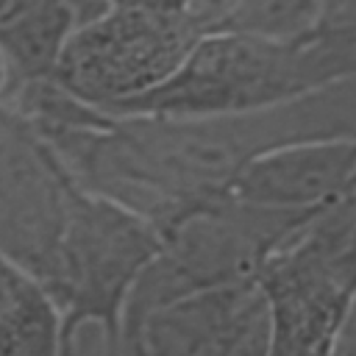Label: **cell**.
I'll use <instances>...</instances> for the list:
<instances>
[{"label":"cell","mask_w":356,"mask_h":356,"mask_svg":"<svg viewBox=\"0 0 356 356\" xmlns=\"http://www.w3.org/2000/svg\"><path fill=\"white\" fill-rule=\"evenodd\" d=\"M345 78H356V53L328 28L306 42L214 31L195 44L167 83L111 117H236L284 106Z\"/></svg>","instance_id":"cell-1"},{"label":"cell","mask_w":356,"mask_h":356,"mask_svg":"<svg viewBox=\"0 0 356 356\" xmlns=\"http://www.w3.org/2000/svg\"><path fill=\"white\" fill-rule=\"evenodd\" d=\"M220 11L222 3H86L53 81L111 117L167 83L217 31Z\"/></svg>","instance_id":"cell-2"},{"label":"cell","mask_w":356,"mask_h":356,"mask_svg":"<svg viewBox=\"0 0 356 356\" xmlns=\"http://www.w3.org/2000/svg\"><path fill=\"white\" fill-rule=\"evenodd\" d=\"M317 214L270 211L234 197L184 214L161 231L159 253L131 286L120 314L117 348L134 337L147 314L172 300L209 289L253 286L284 242Z\"/></svg>","instance_id":"cell-3"},{"label":"cell","mask_w":356,"mask_h":356,"mask_svg":"<svg viewBox=\"0 0 356 356\" xmlns=\"http://www.w3.org/2000/svg\"><path fill=\"white\" fill-rule=\"evenodd\" d=\"M161 234L134 211L81 189L72 181L61 231L36 278L72 325H100L114 348L120 314L139 273L159 253Z\"/></svg>","instance_id":"cell-4"},{"label":"cell","mask_w":356,"mask_h":356,"mask_svg":"<svg viewBox=\"0 0 356 356\" xmlns=\"http://www.w3.org/2000/svg\"><path fill=\"white\" fill-rule=\"evenodd\" d=\"M256 286L267 309L264 356H337L356 278L306 236V225L267 261Z\"/></svg>","instance_id":"cell-5"},{"label":"cell","mask_w":356,"mask_h":356,"mask_svg":"<svg viewBox=\"0 0 356 356\" xmlns=\"http://www.w3.org/2000/svg\"><path fill=\"white\" fill-rule=\"evenodd\" d=\"M72 178L58 159L0 108V256L42 275L61 231Z\"/></svg>","instance_id":"cell-6"},{"label":"cell","mask_w":356,"mask_h":356,"mask_svg":"<svg viewBox=\"0 0 356 356\" xmlns=\"http://www.w3.org/2000/svg\"><path fill=\"white\" fill-rule=\"evenodd\" d=\"M228 197L289 214H317L356 200V136L312 139L253 159Z\"/></svg>","instance_id":"cell-7"},{"label":"cell","mask_w":356,"mask_h":356,"mask_svg":"<svg viewBox=\"0 0 356 356\" xmlns=\"http://www.w3.org/2000/svg\"><path fill=\"white\" fill-rule=\"evenodd\" d=\"M256 300V284L172 300L147 314L117 356H225Z\"/></svg>","instance_id":"cell-8"},{"label":"cell","mask_w":356,"mask_h":356,"mask_svg":"<svg viewBox=\"0 0 356 356\" xmlns=\"http://www.w3.org/2000/svg\"><path fill=\"white\" fill-rule=\"evenodd\" d=\"M83 11L86 3L64 0L0 3V50L11 64L17 86L50 81L56 75L58 58L81 25Z\"/></svg>","instance_id":"cell-9"},{"label":"cell","mask_w":356,"mask_h":356,"mask_svg":"<svg viewBox=\"0 0 356 356\" xmlns=\"http://www.w3.org/2000/svg\"><path fill=\"white\" fill-rule=\"evenodd\" d=\"M64 317L47 289L0 256V356H61Z\"/></svg>","instance_id":"cell-10"},{"label":"cell","mask_w":356,"mask_h":356,"mask_svg":"<svg viewBox=\"0 0 356 356\" xmlns=\"http://www.w3.org/2000/svg\"><path fill=\"white\" fill-rule=\"evenodd\" d=\"M328 3L309 0H242L222 3L217 31L259 36L270 42H306L323 33Z\"/></svg>","instance_id":"cell-11"},{"label":"cell","mask_w":356,"mask_h":356,"mask_svg":"<svg viewBox=\"0 0 356 356\" xmlns=\"http://www.w3.org/2000/svg\"><path fill=\"white\" fill-rule=\"evenodd\" d=\"M264 350H267V309H264V298L259 292V300L253 303L250 314L245 317V323L225 356H264Z\"/></svg>","instance_id":"cell-12"},{"label":"cell","mask_w":356,"mask_h":356,"mask_svg":"<svg viewBox=\"0 0 356 356\" xmlns=\"http://www.w3.org/2000/svg\"><path fill=\"white\" fill-rule=\"evenodd\" d=\"M61 356H117V348L100 325L83 323V325H72L64 331Z\"/></svg>","instance_id":"cell-13"},{"label":"cell","mask_w":356,"mask_h":356,"mask_svg":"<svg viewBox=\"0 0 356 356\" xmlns=\"http://www.w3.org/2000/svg\"><path fill=\"white\" fill-rule=\"evenodd\" d=\"M337 356H356V289H353L350 303H348V312H345V323H342V331H339Z\"/></svg>","instance_id":"cell-14"},{"label":"cell","mask_w":356,"mask_h":356,"mask_svg":"<svg viewBox=\"0 0 356 356\" xmlns=\"http://www.w3.org/2000/svg\"><path fill=\"white\" fill-rule=\"evenodd\" d=\"M328 19L337 25L356 28V3H328Z\"/></svg>","instance_id":"cell-15"},{"label":"cell","mask_w":356,"mask_h":356,"mask_svg":"<svg viewBox=\"0 0 356 356\" xmlns=\"http://www.w3.org/2000/svg\"><path fill=\"white\" fill-rule=\"evenodd\" d=\"M14 86H17V81H14L11 64H8V58H6L3 50H0V106L8 100V95L14 92Z\"/></svg>","instance_id":"cell-16"},{"label":"cell","mask_w":356,"mask_h":356,"mask_svg":"<svg viewBox=\"0 0 356 356\" xmlns=\"http://www.w3.org/2000/svg\"><path fill=\"white\" fill-rule=\"evenodd\" d=\"M353 234H356V200H353Z\"/></svg>","instance_id":"cell-17"}]
</instances>
